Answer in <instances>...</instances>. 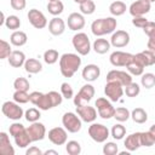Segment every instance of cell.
Segmentation results:
<instances>
[{
	"label": "cell",
	"instance_id": "22",
	"mask_svg": "<svg viewBox=\"0 0 155 155\" xmlns=\"http://www.w3.org/2000/svg\"><path fill=\"white\" fill-rule=\"evenodd\" d=\"M125 148L128 151H136L137 149H139L142 147L140 143V132H136V133H131L130 136L126 137L125 142H124Z\"/></svg>",
	"mask_w": 155,
	"mask_h": 155
},
{
	"label": "cell",
	"instance_id": "38",
	"mask_svg": "<svg viewBox=\"0 0 155 155\" xmlns=\"http://www.w3.org/2000/svg\"><path fill=\"white\" fill-rule=\"evenodd\" d=\"M13 101L18 104H25L28 102H30V93H28V91H18L16 90L13 93Z\"/></svg>",
	"mask_w": 155,
	"mask_h": 155
},
{
	"label": "cell",
	"instance_id": "58",
	"mask_svg": "<svg viewBox=\"0 0 155 155\" xmlns=\"http://www.w3.org/2000/svg\"><path fill=\"white\" fill-rule=\"evenodd\" d=\"M5 21H6V17H5V15H4V12H1V19H0V25H2V24H5Z\"/></svg>",
	"mask_w": 155,
	"mask_h": 155
},
{
	"label": "cell",
	"instance_id": "29",
	"mask_svg": "<svg viewBox=\"0 0 155 155\" xmlns=\"http://www.w3.org/2000/svg\"><path fill=\"white\" fill-rule=\"evenodd\" d=\"M128 73L131 75H136V76H142V74L144 73V67L142 63H139L136 58H134V54H133V58L132 61L126 65Z\"/></svg>",
	"mask_w": 155,
	"mask_h": 155
},
{
	"label": "cell",
	"instance_id": "44",
	"mask_svg": "<svg viewBox=\"0 0 155 155\" xmlns=\"http://www.w3.org/2000/svg\"><path fill=\"white\" fill-rule=\"evenodd\" d=\"M12 53L11 50V45L10 42H7L6 40L1 39L0 40V59H6L8 58V56Z\"/></svg>",
	"mask_w": 155,
	"mask_h": 155
},
{
	"label": "cell",
	"instance_id": "50",
	"mask_svg": "<svg viewBox=\"0 0 155 155\" xmlns=\"http://www.w3.org/2000/svg\"><path fill=\"white\" fill-rule=\"evenodd\" d=\"M147 23H148V19H147L144 16L133 17V19H132V24H133L134 27H137V28H140V29H143Z\"/></svg>",
	"mask_w": 155,
	"mask_h": 155
},
{
	"label": "cell",
	"instance_id": "10",
	"mask_svg": "<svg viewBox=\"0 0 155 155\" xmlns=\"http://www.w3.org/2000/svg\"><path fill=\"white\" fill-rule=\"evenodd\" d=\"M104 93H105L107 98L110 99L111 102H117V101H120V98L122 97L125 91H124V86L120 82L107 81V84L104 86Z\"/></svg>",
	"mask_w": 155,
	"mask_h": 155
},
{
	"label": "cell",
	"instance_id": "5",
	"mask_svg": "<svg viewBox=\"0 0 155 155\" xmlns=\"http://www.w3.org/2000/svg\"><path fill=\"white\" fill-rule=\"evenodd\" d=\"M71 44L80 56H87L91 51V42L85 33H76L71 39Z\"/></svg>",
	"mask_w": 155,
	"mask_h": 155
},
{
	"label": "cell",
	"instance_id": "4",
	"mask_svg": "<svg viewBox=\"0 0 155 155\" xmlns=\"http://www.w3.org/2000/svg\"><path fill=\"white\" fill-rule=\"evenodd\" d=\"M62 125L68 132L78 133L82 127V120L78 114L73 111H68V113H64L62 116Z\"/></svg>",
	"mask_w": 155,
	"mask_h": 155
},
{
	"label": "cell",
	"instance_id": "15",
	"mask_svg": "<svg viewBox=\"0 0 155 155\" xmlns=\"http://www.w3.org/2000/svg\"><path fill=\"white\" fill-rule=\"evenodd\" d=\"M133 58L132 53L128 52H124V51H114L110 57L109 61L114 67H126Z\"/></svg>",
	"mask_w": 155,
	"mask_h": 155
},
{
	"label": "cell",
	"instance_id": "41",
	"mask_svg": "<svg viewBox=\"0 0 155 155\" xmlns=\"http://www.w3.org/2000/svg\"><path fill=\"white\" fill-rule=\"evenodd\" d=\"M24 117L28 122H36L39 121V119L41 117V113H40V109H36V108H29L25 113H24Z\"/></svg>",
	"mask_w": 155,
	"mask_h": 155
},
{
	"label": "cell",
	"instance_id": "46",
	"mask_svg": "<svg viewBox=\"0 0 155 155\" xmlns=\"http://www.w3.org/2000/svg\"><path fill=\"white\" fill-rule=\"evenodd\" d=\"M140 143H142V147H153L155 144V139L150 133V131L140 132Z\"/></svg>",
	"mask_w": 155,
	"mask_h": 155
},
{
	"label": "cell",
	"instance_id": "54",
	"mask_svg": "<svg viewBox=\"0 0 155 155\" xmlns=\"http://www.w3.org/2000/svg\"><path fill=\"white\" fill-rule=\"evenodd\" d=\"M25 155H44V151H41L38 147H30L29 149H27Z\"/></svg>",
	"mask_w": 155,
	"mask_h": 155
},
{
	"label": "cell",
	"instance_id": "19",
	"mask_svg": "<svg viewBox=\"0 0 155 155\" xmlns=\"http://www.w3.org/2000/svg\"><path fill=\"white\" fill-rule=\"evenodd\" d=\"M67 24H68V28L70 30H74V31H78V30H81L86 22H85V17L82 13H79V12H73L68 16V21H67Z\"/></svg>",
	"mask_w": 155,
	"mask_h": 155
},
{
	"label": "cell",
	"instance_id": "56",
	"mask_svg": "<svg viewBox=\"0 0 155 155\" xmlns=\"http://www.w3.org/2000/svg\"><path fill=\"white\" fill-rule=\"evenodd\" d=\"M48 154H53V155H58V151H56V150H46V151L44 153V155H48Z\"/></svg>",
	"mask_w": 155,
	"mask_h": 155
},
{
	"label": "cell",
	"instance_id": "43",
	"mask_svg": "<svg viewBox=\"0 0 155 155\" xmlns=\"http://www.w3.org/2000/svg\"><path fill=\"white\" fill-rule=\"evenodd\" d=\"M80 11L82 15H92L96 11V4L92 0H86L81 4H79Z\"/></svg>",
	"mask_w": 155,
	"mask_h": 155
},
{
	"label": "cell",
	"instance_id": "23",
	"mask_svg": "<svg viewBox=\"0 0 155 155\" xmlns=\"http://www.w3.org/2000/svg\"><path fill=\"white\" fill-rule=\"evenodd\" d=\"M134 58L143 64V67H151L155 64V53L149 51V50H145V51H142V52H138L134 54Z\"/></svg>",
	"mask_w": 155,
	"mask_h": 155
},
{
	"label": "cell",
	"instance_id": "60",
	"mask_svg": "<svg viewBox=\"0 0 155 155\" xmlns=\"http://www.w3.org/2000/svg\"><path fill=\"white\" fill-rule=\"evenodd\" d=\"M149 1H150V2H153V1H155V0H149Z\"/></svg>",
	"mask_w": 155,
	"mask_h": 155
},
{
	"label": "cell",
	"instance_id": "51",
	"mask_svg": "<svg viewBox=\"0 0 155 155\" xmlns=\"http://www.w3.org/2000/svg\"><path fill=\"white\" fill-rule=\"evenodd\" d=\"M10 4H11V7L16 11H22L27 6L25 0H10Z\"/></svg>",
	"mask_w": 155,
	"mask_h": 155
},
{
	"label": "cell",
	"instance_id": "49",
	"mask_svg": "<svg viewBox=\"0 0 155 155\" xmlns=\"http://www.w3.org/2000/svg\"><path fill=\"white\" fill-rule=\"evenodd\" d=\"M25 130V127L21 124V122H13L12 125H10V128H8V132H10V134L12 136V137H15V136H17V134H19L22 131H24Z\"/></svg>",
	"mask_w": 155,
	"mask_h": 155
},
{
	"label": "cell",
	"instance_id": "13",
	"mask_svg": "<svg viewBox=\"0 0 155 155\" xmlns=\"http://www.w3.org/2000/svg\"><path fill=\"white\" fill-rule=\"evenodd\" d=\"M28 21L35 29H44L47 25V19L45 15L38 8H31L28 12Z\"/></svg>",
	"mask_w": 155,
	"mask_h": 155
},
{
	"label": "cell",
	"instance_id": "57",
	"mask_svg": "<svg viewBox=\"0 0 155 155\" xmlns=\"http://www.w3.org/2000/svg\"><path fill=\"white\" fill-rule=\"evenodd\" d=\"M149 131H150V133L153 134V137H154V139H155V124L150 126V128H149Z\"/></svg>",
	"mask_w": 155,
	"mask_h": 155
},
{
	"label": "cell",
	"instance_id": "40",
	"mask_svg": "<svg viewBox=\"0 0 155 155\" xmlns=\"http://www.w3.org/2000/svg\"><path fill=\"white\" fill-rule=\"evenodd\" d=\"M110 133H111V137H113L114 139L120 140V139H122V138L125 137V134H126V128H125V126L121 125V122H120V124H116V125H114V126L111 127Z\"/></svg>",
	"mask_w": 155,
	"mask_h": 155
},
{
	"label": "cell",
	"instance_id": "11",
	"mask_svg": "<svg viewBox=\"0 0 155 155\" xmlns=\"http://www.w3.org/2000/svg\"><path fill=\"white\" fill-rule=\"evenodd\" d=\"M48 140L54 145H63L68 140V131L64 127H53L48 131Z\"/></svg>",
	"mask_w": 155,
	"mask_h": 155
},
{
	"label": "cell",
	"instance_id": "1",
	"mask_svg": "<svg viewBox=\"0 0 155 155\" xmlns=\"http://www.w3.org/2000/svg\"><path fill=\"white\" fill-rule=\"evenodd\" d=\"M81 58L79 53H63L59 57V70L64 78H71L80 68Z\"/></svg>",
	"mask_w": 155,
	"mask_h": 155
},
{
	"label": "cell",
	"instance_id": "37",
	"mask_svg": "<svg viewBox=\"0 0 155 155\" xmlns=\"http://www.w3.org/2000/svg\"><path fill=\"white\" fill-rule=\"evenodd\" d=\"M140 84L145 88H153L155 86V74L153 73H143L140 78Z\"/></svg>",
	"mask_w": 155,
	"mask_h": 155
},
{
	"label": "cell",
	"instance_id": "48",
	"mask_svg": "<svg viewBox=\"0 0 155 155\" xmlns=\"http://www.w3.org/2000/svg\"><path fill=\"white\" fill-rule=\"evenodd\" d=\"M61 93H62L63 98H65V99H71V98H74L73 87H71L68 82H63V84L61 85Z\"/></svg>",
	"mask_w": 155,
	"mask_h": 155
},
{
	"label": "cell",
	"instance_id": "20",
	"mask_svg": "<svg viewBox=\"0 0 155 155\" xmlns=\"http://www.w3.org/2000/svg\"><path fill=\"white\" fill-rule=\"evenodd\" d=\"M81 75H82V79L86 80L87 82H93L99 78L101 69H99V67L97 64H87L82 69Z\"/></svg>",
	"mask_w": 155,
	"mask_h": 155
},
{
	"label": "cell",
	"instance_id": "2",
	"mask_svg": "<svg viewBox=\"0 0 155 155\" xmlns=\"http://www.w3.org/2000/svg\"><path fill=\"white\" fill-rule=\"evenodd\" d=\"M117 22L114 17H105L94 19L91 24V31L94 36H103L107 34H111L116 30Z\"/></svg>",
	"mask_w": 155,
	"mask_h": 155
},
{
	"label": "cell",
	"instance_id": "52",
	"mask_svg": "<svg viewBox=\"0 0 155 155\" xmlns=\"http://www.w3.org/2000/svg\"><path fill=\"white\" fill-rule=\"evenodd\" d=\"M143 31L148 35V38L155 36V22L148 21V23L145 24V27L143 28Z\"/></svg>",
	"mask_w": 155,
	"mask_h": 155
},
{
	"label": "cell",
	"instance_id": "14",
	"mask_svg": "<svg viewBox=\"0 0 155 155\" xmlns=\"http://www.w3.org/2000/svg\"><path fill=\"white\" fill-rule=\"evenodd\" d=\"M27 131L31 138V142H39L42 140L46 137V127L44 124L36 121V122H31L28 127Z\"/></svg>",
	"mask_w": 155,
	"mask_h": 155
},
{
	"label": "cell",
	"instance_id": "25",
	"mask_svg": "<svg viewBox=\"0 0 155 155\" xmlns=\"http://www.w3.org/2000/svg\"><path fill=\"white\" fill-rule=\"evenodd\" d=\"M7 61H8V64H10L12 68H21L22 65H24V63H25L27 59H25L24 52H22V51H19V50H15V51H12V53L8 56Z\"/></svg>",
	"mask_w": 155,
	"mask_h": 155
},
{
	"label": "cell",
	"instance_id": "17",
	"mask_svg": "<svg viewBox=\"0 0 155 155\" xmlns=\"http://www.w3.org/2000/svg\"><path fill=\"white\" fill-rule=\"evenodd\" d=\"M107 81H117L124 87L132 82V75L130 73H126L124 70H110L107 74Z\"/></svg>",
	"mask_w": 155,
	"mask_h": 155
},
{
	"label": "cell",
	"instance_id": "3",
	"mask_svg": "<svg viewBox=\"0 0 155 155\" xmlns=\"http://www.w3.org/2000/svg\"><path fill=\"white\" fill-rule=\"evenodd\" d=\"M63 102V96L62 93H58L57 91H50L47 93H42L38 104L35 107H38L40 110H48L52 109L59 104H62Z\"/></svg>",
	"mask_w": 155,
	"mask_h": 155
},
{
	"label": "cell",
	"instance_id": "61",
	"mask_svg": "<svg viewBox=\"0 0 155 155\" xmlns=\"http://www.w3.org/2000/svg\"><path fill=\"white\" fill-rule=\"evenodd\" d=\"M48 1H53V0H48Z\"/></svg>",
	"mask_w": 155,
	"mask_h": 155
},
{
	"label": "cell",
	"instance_id": "31",
	"mask_svg": "<svg viewBox=\"0 0 155 155\" xmlns=\"http://www.w3.org/2000/svg\"><path fill=\"white\" fill-rule=\"evenodd\" d=\"M127 10V6L125 2L117 0V1H114L110 4L109 6V12L111 13V16L114 17H119V16H122Z\"/></svg>",
	"mask_w": 155,
	"mask_h": 155
},
{
	"label": "cell",
	"instance_id": "47",
	"mask_svg": "<svg viewBox=\"0 0 155 155\" xmlns=\"http://www.w3.org/2000/svg\"><path fill=\"white\" fill-rule=\"evenodd\" d=\"M119 153V147L114 142H107L103 145V154L104 155H116Z\"/></svg>",
	"mask_w": 155,
	"mask_h": 155
},
{
	"label": "cell",
	"instance_id": "7",
	"mask_svg": "<svg viewBox=\"0 0 155 155\" xmlns=\"http://www.w3.org/2000/svg\"><path fill=\"white\" fill-rule=\"evenodd\" d=\"M1 111L7 119L13 120V121H18L24 116V111H23L22 107H19V104L16 103L15 101L13 102H11V101L5 102L1 107Z\"/></svg>",
	"mask_w": 155,
	"mask_h": 155
},
{
	"label": "cell",
	"instance_id": "45",
	"mask_svg": "<svg viewBox=\"0 0 155 155\" xmlns=\"http://www.w3.org/2000/svg\"><path fill=\"white\" fill-rule=\"evenodd\" d=\"M13 87L15 90H18V91H29L30 84L25 78L19 76L13 81Z\"/></svg>",
	"mask_w": 155,
	"mask_h": 155
},
{
	"label": "cell",
	"instance_id": "12",
	"mask_svg": "<svg viewBox=\"0 0 155 155\" xmlns=\"http://www.w3.org/2000/svg\"><path fill=\"white\" fill-rule=\"evenodd\" d=\"M150 8H151V2L149 0H137L130 5L128 12L131 13L132 17H138L147 15L150 11Z\"/></svg>",
	"mask_w": 155,
	"mask_h": 155
},
{
	"label": "cell",
	"instance_id": "18",
	"mask_svg": "<svg viewBox=\"0 0 155 155\" xmlns=\"http://www.w3.org/2000/svg\"><path fill=\"white\" fill-rule=\"evenodd\" d=\"M128 42H130V34L126 30H116L111 34V38H110L111 46L116 48H121L127 46Z\"/></svg>",
	"mask_w": 155,
	"mask_h": 155
},
{
	"label": "cell",
	"instance_id": "8",
	"mask_svg": "<svg viewBox=\"0 0 155 155\" xmlns=\"http://www.w3.org/2000/svg\"><path fill=\"white\" fill-rule=\"evenodd\" d=\"M94 87L91 84H86L84 85L80 91L74 96V104L75 107H80V105H85L88 104L90 101L94 97Z\"/></svg>",
	"mask_w": 155,
	"mask_h": 155
},
{
	"label": "cell",
	"instance_id": "28",
	"mask_svg": "<svg viewBox=\"0 0 155 155\" xmlns=\"http://www.w3.org/2000/svg\"><path fill=\"white\" fill-rule=\"evenodd\" d=\"M23 67H24V70L29 74H38L42 70V64L36 58H28Z\"/></svg>",
	"mask_w": 155,
	"mask_h": 155
},
{
	"label": "cell",
	"instance_id": "6",
	"mask_svg": "<svg viewBox=\"0 0 155 155\" xmlns=\"http://www.w3.org/2000/svg\"><path fill=\"white\" fill-rule=\"evenodd\" d=\"M94 107L98 111V115L104 119V120H109L111 117H114V113H115V108L111 104V101L104 97H99L96 99L94 102Z\"/></svg>",
	"mask_w": 155,
	"mask_h": 155
},
{
	"label": "cell",
	"instance_id": "35",
	"mask_svg": "<svg viewBox=\"0 0 155 155\" xmlns=\"http://www.w3.org/2000/svg\"><path fill=\"white\" fill-rule=\"evenodd\" d=\"M65 151L69 155H80L82 151V148L78 140H69L65 144Z\"/></svg>",
	"mask_w": 155,
	"mask_h": 155
},
{
	"label": "cell",
	"instance_id": "34",
	"mask_svg": "<svg viewBox=\"0 0 155 155\" xmlns=\"http://www.w3.org/2000/svg\"><path fill=\"white\" fill-rule=\"evenodd\" d=\"M131 117V111L125 108V107H119L115 109V113H114V119L119 122H125L127 121L128 119Z\"/></svg>",
	"mask_w": 155,
	"mask_h": 155
},
{
	"label": "cell",
	"instance_id": "55",
	"mask_svg": "<svg viewBox=\"0 0 155 155\" xmlns=\"http://www.w3.org/2000/svg\"><path fill=\"white\" fill-rule=\"evenodd\" d=\"M147 47H148L149 51H151V52L155 53V36L149 38V40H148V42H147Z\"/></svg>",
	"mask_w": 155,
	"mask_h": 155
},
{
	"label": "cell",
	"instance_id": "59",
	"mask_svg": "<svg viewBox=\"0 0 155 155\" xmlns=\"http://www.w3.org/2000/svg\"><path fill=\"white\" fill-rule=\"evenodd\" d=\"M84 1H86V0H74V2H76V4H81Z\"/></svg>",
	"mask_w": 155,
	"mask_h": 155
},
{
	"label": "cell",
	"instance_id": "39",
	"mask_svg": "<svg viewBox=\"0 0 155 155\" xmlns=\"http://www.w3.org/2000/svg\"><path fill=\"white\" fill-rule=\"evenodd\" d=\"M5 25H6L7 29L15 31V30L19 29V27H21V19H19L17 16H15V15H10V16L6 17Z\"/></svg>",
	"mask_w": 155,
	"mask_h": 155
},
{
	"label": "cell",
	"instance_id": "36",
	"mask_svg": "<svg viewBox=\"0 0 155 155\" xmlns=\"http://www.w3.org/2000/svg\"><path fill=\"white\" fill-rule=\"evenodd\" d=\"M59 58V54H58V51L54 50V48H48L44 52V61L46 64H54Z\"/></svg>",
	"mask_w": 155,
	"mask_h": 155
},
{
	"label": "cell",
	"instance_id": "53",
	"mask_svg": "<svg viewBox=\"0 0 155 155\" xmlns=\"http://www.w3.org/2000/svg\"><path fill=\"white\" fill-rule=\"evenodd\" d=\"M41 94H42V93L39 92V91L31 92V93H30V103L34 104V105H36L38 102H39V99H40V97H41Z\"/></svg>",
	"mask_w": 155,
	"mask_h": 155
},
{
	"label": "cell",
	"instance_id": "30",
	"mask_svg": "<svg viewBox=\"0 0 155 155\" xmlns=\"http://www.w3.org/2000/svg\"><path fill=\"white\" fill-rule=\"evenodd\" d=\"M13 139H15V143H16V145H17L18 148H27V147L31 143V138H30V136H29L27 128H25L24 131H22L19 134L15 136Z\"/></svg>",
	"mask_w": 155,
	"mask_h": 155
},
{
	"label": "cell",
	"instance_id": "24",
	"mask_svg": "<svg viewBox=\"0 0 155 155\" xmlns=\"http://www.w3.org/2000/svg\"><path fill=\"white\" fill-rule=\"evenodd\" d=\"M0 154L1 155H15V148L10 142V137L6 132H0Z\"/></svg>",
	"mask_w": 155,
	"mask_h": 155
},
{
	"label": "cell",
	"instance_id": "42",
	"mask_svg": "<svg viewBox=\"0 0 155 155\" xmlns=\"http://www.w3.org/2000/svg\"><path fill=\"white\" fill-rule=\"evenodd\" d=\"M124 91H125V93H126L127 97L133 98V97H137L140 93V87H139V85L137 82H131L127 86H125Z\"/></svg>",
	"mask_w": 155,
	"mask_h": 155
},
{
	"label": "cell",
	"instance_id": "26",
	"mask_svg": "<svg viewBox=\"0 0 155 155\" xmlns=\"http://www.w3.org/2000/svg\"><path fill=\"white\" fill-rule=\"evenodd\" d=\"M28 41V36L24 31L22 30H15L11 36H10V42L11 45L16 46V47H21V46H24Z\"/></svg>",
	"mask_w": 155,
	"mask_h": 155
},
{
	"label": "cell",
	"instance_id": "27",
	"mask_svg": "<svg viewBox=\"0 0 155 155\" xmlns=\"http://www.w3.org/2000/svg\"><path fill=\"white\" fill-rule=\"evenodd\" d=\"M110 46H111L110 41H108L107 39H103V38H98V39L94 40V42L92 45V48L96 53L104 54L110 50Z\"/></svg>",
	"mask_w": 155,
	"mask_h": 155
},
{
	"label": "cell",
	"instance_id": "33",
	"mask_svg": "<svg viewBox=\"0 0 155 155\" xmlns=\"http://www.w3.org/2000/svg\"><path fill=\"white\" fill-rule=\"evenodd\" d=\"M131 117L136 124H144L148 120V114L143 108H134L131 111Z\"/></svg>",
	"mask_w": 155,
	"mask_h": 155
},
{
	"label": "cell",
	"instance_id": "16",
	"mask_svg": "<svg viewBox=\"0 0 155 155\" xmlns=\"http://www.w3.org/2000/svg\"><path fill=\"white\" fill-rule=\"evenodd\" d=\"M76 114L80 116V119L84 122H87V124L94 122V120L97 119V109L88 104L76 107Z\"/></svg>",
	"mask_w": 155,
	"mask_h": 155
},
{
	"label": "cell",
	"instance_id": "21",
	"mask_svg": "<svg viewBox=\"0 0 155 155\" xmlns=\"http://www.w3.org/2000/svg\"><path fill=\"white\" fill-rule=\"evenodd\" d=\"M65 30V22L59 17H53L48 22V31L53 36H59Z\"/></svg>",
	"mask_w": 155,
	"mask_h": 155
},
{
	"label": "cell",
	"instance_id": "9",
	"mask_svg": "<svg viewBox=\"0 0 155 155\" xmlns=\"http://www.w3.org/2000/svg\"><path fill=\"white\" fill-rule=\"evenodd\" d=\"M109 130L107 126L97 122H92L91 126H88V136L96 142V143H104L109 137Z\"/></svg>",
	"mask_w": 155,
	"mask_h": 155
},
{
	"label": "cell",
	"instance_id": "32",
	"mask_svg": "<svg viewBox=\"0 0 155 155\" xmlns=\"http://www.w3.org/2000/svg\"><path fill=\"white\" fill-rule=\"evenodd\" d=\"M47 11L48 13H51L52 16L57 17L59 16L63 11H64V5L61 0H53V1H48L47 4Z\"/></svg>",
	"mask_w": 155,
	"mask_h": 155
}]
</instances>
